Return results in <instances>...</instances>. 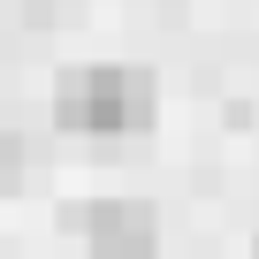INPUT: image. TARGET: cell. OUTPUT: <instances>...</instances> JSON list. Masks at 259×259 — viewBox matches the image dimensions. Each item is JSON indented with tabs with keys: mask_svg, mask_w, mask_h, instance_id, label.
I'll return each instance as SVG.
<instances>
[{
	"mask_svg": "<svg viewBox=\"0 0 259 259\" xmlns=\"http://www.w3.org/2000/svg\"><path fill=\"white\" fill-rule=\"evenodd\" d=\"M92 259H160V213L145 198H99L76 213Z\"/></svg>",
	"mask_w": 259,
	"mask_h": 259,
	"instance_id": "obj_2",
	"label": "cell"
},
{
	"mask_svg": "<svg viewBox=\"0 0 259 259\" xmlns=\"http://www.w3.org/2000/svg\"><path fill=\"white\" fill-rule=\"evenodd\" d=\"M54 122L69 130V138H122V130H145L153 122V76L114 69V61L69 69L54 84Z\"/></svg>",
	"mask_w": 259,
	"mask_h": 259,
	"instance_id": "obj_1",
	"label": "cell"
},
{
	"mask_svg": "<svg viewBox=\"0 0 259 259\" xmlns=\"http://www.w3.org/2000/svg\"><path fill=\"white\" fill-rule=\"evenodd\" d=\"M251 259H259V244H251Z\"/></svg>",
	"mask_w": 259,
	"mask_h": 259,
	"instance_id": "obj_4",
	"label": "cell"
},
{
	"mask_svg": "<svg viewBox=\"0 0 259 259\" xmlns=\"http://www.w3.org/2000/svg\"><path fill=\"white\" fill-rule=\"evenodd\" d=\"M23 168H31V153H23V138H16V130H0V198H8V191L23 183Z\"/></svg>",
	"mask_w": 259,
	"mask_h": 259,
	"instance_id": "obj_3",
	"label": "cell"
}]
</instances>
